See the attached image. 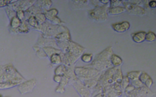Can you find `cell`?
I'll use <instances>...</instances> for the list:
<instances>
[{
    "mask_svg": "<svg viewBox=\"0 0 156 97\" xmlns=\"http://www.w3.org/2000/svg\"><path fill=\"white\" fill-rule=\"evenodd\" d=\"M113 54L112 47H108L96 55L92 62L86 66L93 67L101 72H104L113 67L110 62V57Z\"/></svg>",
    "mask_w": 156,
    "mask_h": 97,
    "instance_id": "obj_1",
    "label": "cell"
},
{
    "mask_svg": "<svg viewBox=\"0 0 156 97\" xmlns=\"http://www.w3.org/2000/svg\"><path fill=\"white\" fill-rule=\"evenodd\" d=\"M24 79L22 75L12 64L0 66V82L11 81L21 83Z\"/></svg>",
    "mask_w": 156,
    "mask_h": 97,
    "instance_id": "obj_2",
    "label": "cell"
},
{
    "mask_svg": "<svg viewBox=\"0 0 156 97\" xmlns=\"http://www.w3.org/2000/svg\"><path fill=\"white\" fill-rule=\"evenodd\" d=\"M101 72L93 67L87 66L74 67V73L76 77L81 81L101 76Z\"/></svg>",
    "mask_w": 156,
    "mask_h": 97,
    "instance_id": "obj_3",
    "label": "cell"
},
{
    "mask_svg": "<svg viewBox=\"0 0 156 97\" xmlns=\"http://www.w3.org/2000/svg\"><path fill=\"white\" fill-rule=\"evenodd\" d=\"M109 4L94 7V8L90 10L88 12L90 18L98 22L107 20L108 18L107 10L110 7Z\"/></svg>",
    "mask_w": 156,
    "mask_h": 97,
    "instance_id": "obj_4",
    "label": "cell"
},
{
    "mask_svg": "<svg viewBox=\"0 0 156 97\" xmlns=\"http://www.w3.org/2000/svg\"><path fill=\"white\" fill-rule=\"evenodd\" d=\"M126 95L127 97H151L154 94L149 88L143 85L139 88H135L133 91Z\"/></svg>",
    "mask_w": 156,
    "mask_h": 97,
    "instance_id": "obj_5",
    "label": "cell"
},
{
    "mask_svg": "<svg viewBox=\"0 0 156 97\" xmlns=\"http://www.w3.org/2000/svg\"><path fill=\"white\" fill-rule=\"evenodd\" d=\"M75 90L79 93V95L81 97H91V92L89 90L84 84L77 78L72 84Z\"/></svg>",
    "mask_w": 156,
    "mask_h": 97,
    "instance_id": "obj_6",
    "label": "cell"
},
{
    "mask_svg": "<svg viewBox=\"0 0 156 97\" xmlns=\"http://www.w3.org/2000/svg\"><path fill=\"white\" fill-rule=\"evenodd\" d=\"M122 4L124 5V7L129 13L135 15L143 16L146 14V10L143 7H141L133 4L129 2V1H122Z\"/></svg>",
    "mask_w": 156,
    "mask_h": 97,
    "instance_id": "obj_7",
    "label": "cell"
},
{
    "mask_svg": "<svg viewBox=\"0 0 156 97\" xmlns=\"http://www.w3.org/2000/svg\"><path fill=\"white\" fill-rule=\"evenodd\" d=\"M37 80L35 79H31L30 80L22 82L18 85V90L21 94H25L31 92L37 84Z\"/></svg>",
    "mask_w": 156,
    "mask_h": 97,
    "instance_id": "obj_8",
    "label": "cell"
},
{
    "mask_svg": "<svg viewBox=\"0 0 156 97\" xmlns=\"http://www.w3.org/2000/svg\"><path fill=\"white\" fill-rule=\"evenodd\" d=\"M112 27L115 32L118 33H124L129 29L130 25L129 22L123 21L119 23L113 24Z\"/></svg>",
    "mask_w": 156,
    "mask_h": 97,
    "instance_id": "obj_9",
    "label": "cell"
},
{
    "mask_svg": "<svg viewBox=\"0 0 156 97\" xmlns=\"http://www.w3.org/2000/svg\"><path fill=\"white\" fill-rule=\"evenodd\" d=\"M113 84L105 89V93L106 95V97H119L122 95L124 92L115 90Z\"/></svg>",
    "mask_w": 156,
    "mask_h": 97,
    "instance_id": "obj_10",
    "label": "cell"
},
{
    "mask_svg": "<svg viewBox=\"0 0 156 97\" xmlns=\"http://www.w3.org/2000/svg\"><path fill=\"white\" fill-rule=\"evenodd\" d=\"M69 79L65 75H63L62 77V80L60 82L58 85L55 89V92L63 93L65 92V87L66 85L69 84Z\"/></svg>",
    "mask_w": 156,
    "mask_h": 97,
    "instance_id": "obj_11",
    "label": "cell"
},
{
    "mask_svg": "<svg viewBox=\"0 0 156 97\" xmlns=\"http://www.w3.org/2000/svg\"><path fill=\"white\" fill-rule=\"evenodd\" d=\"M146 34V33L143 31L138 32L135 33H133L132 35V40L135 43H137V44L141 43L145 41Z\"/></svg>",
    "mask_w": 156,
    "mask_h": 97,
    "instance_id": "obj_12",
    "label": "cell"
},
{
    "mask_svg": "<svg viewBox=\"0 0 156 97\" xmlns=\"http://www.w3.org/2000/svg\"><path fill=\"white\" fill-rule=\"evenodd\" d=\"M100 76H97L96 78H92V79H87V80H85L83 81H82L84 85L91 91L92 90V89L96 85V84L98 83L99 81V79Z\"/></svg>",
    "mask_w": 156,
    "mask_h": 97,
    "instance_id": "obj_13",
    "label": "cell"
},
{
    "mask_svg": "<svg viewBox=\"0 0 156 97\" xmlns=\"http://www.w3.org/2000/svg\"><path fill=\"white\" fill-rule=\"evenodd\" d=\"M126 11V9L124 7L118 6L115 7H108L107 10L108 15H119L124 13Z\"/></svg>",
    "mask_w": 156,
    "mask_h": 97,
    "instance_id": "obj_14",
    "label": "cell"
},
{
    "mask_svg": "<svg viewBox=\"0 0 156 97\" xmlns=\"http://www.w3.org/2000/svg\"><path fill=\"white\" fill-rule=\"evenodd\" d=\"M43 49L47 56L49 58L54 54H60L62 52L61 49L53 47H43Z\"/></svg>",
    "mask_w": 156,
    "mask_h": 97,
    "instance_id": "obj_15",
    "label": "cell"
},
{
    "mask_svg": "<svg viewBox=\"0 0 156 97\" xmlns=\"http://www.w3.org/2000/svg\"><path fill=\"white\" fill-rule=\"evenodd\" d=\"M36 6L38 7L41 10L48 11L52 5V1H37L35 2Z\"/></svg>",
    "mask_w": 156,
    "mask_h": 97,
    "instance_id": "obj_16",
    "label": "cell"
},
{
    "mask_svg": "<svg viewBox=\"0 0 156 97\" xmlns=\"http://www.w3.org/2000/svg\"><path fill=\"white\" fill-rule=\"evenodd\" d=\"M56 41H71V36L69 32H65L61 33L55 37Z\"/></svg>",
    "mask_w": 156,
    "mask_h": 97,
    "instance_id": "obj_17",
    "label": "cell"
},
{
    "mask_svg": "<svg viewBox=\"0 0 156 97\" xmlns=\"http://www.w3.org/2000/svg\"><path fill=\"white\" fill-rule=\"evenodd\" d=\"M110 62L113 67H119L122 64V59L114 53L110 57Z\"/></svg>",
    "mask_w": 156,
    "mask_h": 97,
    "instance_id": "obj_18",
    "label": "cell"
},
{
    "mask_svg": "<svg viewBox=\"0 0 156 97\" xmlns=\"http://www.w3.org/2000/svg\"><path fill=\"white\" fill-rule=\"evenodd\" d=\"M122 78H123V75H122V71H121V69L119 67H118L117 70L116 71V72L113 75V79L114 80L115 83H116L118 84L121 85L122 80Z\"/></svg>",
    "mask_w": 156,
    "mask_h": 97,
    "instance_id": "obj_19",
    "label": "cell"
},
{
    "mask_svg": "<svg viewBox=\"0 0 156 97\" xmlns=\"http://www.w3.org/2000/svg\"><path fill=\"white\" fill-rule=\"evenodd\" d=\"M91 92V97H94V96H96L99 93L105 92V89H104V87L98 82V83L92 89V90Z\"/></svg>",
    "mask_w": 156,
    "mask_h": 97,
    "instance_id": "obj_20",
    "label": "cell"
},
{
    "mask_svg": "<svg viewBox=\"0 0 156 97\" xmlns=\"http://www.w3.org/2000/svg\"><path fill=\"white\" fill-rule=\"evenodd\" d=\"M58 13V12L57 9L52 8V9L48 10V11L45 12L44 13V14L46 16V18L51 21L53 18H54L55 17L57 16Z\"/></svg>",
    "mask_w": 156,
    "mask_h": 97,
    "instance_id": "obj_21",
    "label": "cell"
},
{
    "mask_svg": "<svg viewBox=\"0 0 156 97\" xmlns=\"http://www.w3.org/2000/svg\"><path fill=\"white\" fill-rule=\"evenodd\" d=\"M50 61L52 65H60L62 64V58L60 54H54L50 57Z\"/></svg>",
    "mask_w": 156,
    "mask_h": 97,
    "instance_id": "obj_22",
    "label": "cell"
},
{
    "mask_svg": "<svg viewBox=\"0 0 156 97\" xmlns=\"http://www.w3.org/2000/svg\"><path fill=\"white\" fill-rule=\"evenodd\" d=\"M66 70H67V67L65 66L64 64H61L55 68L54 70V73L55 75L63 76L65 75Z\"/></svg>",
    "mask_w": 156,
    "mask_h": 97,
    "instance_id": "obj_23",
    "label": "cell"
},
{
    "mask_svg": "<svg viewBox=\"0 0 156 97\" xmlns=\"http://www.w3.org/2000/svg\"><path fill=\"white\" fill-rule=\"evenodd\" d=\"M21 24V21L16 16L10 19V24L12 28L11 29L17 30V28L20 27Z\"/></svg>",
    "mask_w": 156,
    "mask_h": 97,
    "instance_id": "obj_24",
    "label": "cell"
},
{
    "mask_svg": "<svg viewBox=\"0 0 156 97\" xmlns=\"http://www.w3.org/2000/svg\"><path fill=\"white\" fill-rule=\"evenodd\" d=\"M20 83L14 82L11 81H7L4 82H0V89H7L9 88H12L13 87L18 85Z\"/></svg>",
    "mask_w": 156,
    "mask_h": 97,
    "instance_id": "obj_25",
    "label": "cell"
},
{
    "mask_svg": "<svg viewBox=\"0 0 156 97\" xmlns=\"http://www.w3.org/2000/svg\"><path fill=\"white\" fill-rule=\"evenodd\" d=\"M141 71H132L127 73V76L130 79V81H133L139 79V77L141 73Z\"/></svg>",
    "mask_w": 156,
    "mask_h": 97,
    "instance_id": "obj_26",
    "label": "cell"
},
{
    "mask_svg": "<svg viewBox=\"0 0 156 97\" xmlns=\"http://www.w3.org/2000/svg\"><path fill=\"white\" fill-rule=\"evenodd\" d=\"M34 50H35L36 52V53H37V55L40 57V58H47V55H46L45 52H44L43 49L40 48L39 46H37V45H35L34 46Z\"/></svg>",
    "mask_w": 156,
    "mask_h": 97,
    "instance_id": "obj_27",
    "label": "cell"
},
{
    "mask_svg": "<svg viewBox=\"0 0 156 97\" xmlns=\"http://www.w3.org/2000/svg\"><path fill=\"white\" fill-rule=\"evenodd\" d=\"M81 60L85 63H90L93 61V55L92 53H83L80 57Z\"/></svg>",
    "mask_w": 156,
    "mask_h": 97,
    "instance_id": "obj_28",
    "label": "cell"
},
{
    "mask_svg": "<svg viewBox=\"0 0 156 97\" xmlns=\"http://www.w3.org/2000/svg\"><path fill=\"white\" fill-rule=\"evenodd\" d=\"M34 16H35V18L37 19V21H38L39 25L43 24V23L45 22V21H46V16H45L44 14L43 13H41V12L36 14Z\"/></svg>",
    "mask_w": 156,
    "mask_h": 97,
    "instance_id": "obj_29",
    "label": "cell"
},
{
    "mask_svg": "<svg viewBox=\"0 0 156 97\" xmlns=\"http://www.w3.org/2000/svg\"><path fill=\"white\" fill-rule=\"evenodd\" d=\"M16 30H17V32H18L20 33H27L29 32V29L27 25L24 21H21V25L17 28Z\"/></svg>",
    "mask_w": 156,
    "mask_h": 97,
    "instance_id": "obj_30",
    "label": "cell"
},
{
    "mask_svg": "<svg viewBox=\"0 0 156 97\" xmlns=\"http://www.w3.org/2000/svg\"><path fill=\"white\" fill-rule=\"evenodd\" d=\"M156 39V35L152 32H149L146 34L145 40L147 42H154Z\"/></svg>",
    "mask_w": 156,
    "mask_h": 97,
    "instance_id": "obj_31",
    "label": "cell"
},
{
    "mask_svg": "<svg viewBox=\"0 0 156 97\" xmlns=\"http://www.w3.org/2000/svg\"><path fill=\"white\" fill-rule=\"evenodd\" d=\"M27 21H28V23H29V24L30 25V26H32V27H37L38 26V21H37V19L35 18V17L34 16H30V17H29V18H28V20H27Z\"/></svg>",
    "mask_w": 156,
    "mask_h": 97,
    "instance_id": "obj_32",
    "label": "cell"
},
{
    "mask_svg": "<svg viewBox=\"0 0 156 97\" xmlns=\"http://www.w3.org/2000/svg\"><path fill=\"white\" fill-rule=\"evenodd\" d=\"M73 2L74 4V5L76 6V8H82L83 6L87 5L88 1H73Z\"/></svg>",
    "mask_w": 156,
    "mask_h": 97,
    "instance_id": "obj_33",
    "label": "cell"
},
{
    "mask_svg": "<svg viewBox=\"0 0 156 97\" xmlns=\"http://www.w3.org/2000/svg\"><path fill=\"white\" fill-rule=\"evenodd\" d=\"M130 81L128 78V77L127 76H123V78H122V82L121 84V88L123 90V91L130 84Z\"/></svg>",
    "mask_w": 156,
    "mask_h": 97,
    "instance_id": "obj_34",
    "label": "cell"
},
{
    "mask_svg": "<svg viewBox=\"0 0 156 97\" xmlns=\"http://www.w3.org/2000/svg\"><path fill=\"white\" fill-rule=\"evenodd\" d=\"M130 84L132 85L135 88H139V87H141L144 85V84L139 79H135L133 81H131Z\"/></svg>",
    "mask_w": 156,
    "mask_h": 97,
    "instance_id": "obj_35",
    "label": "cell"
},
{
    "mask_svg": "<svg viewBox=\"0 0 156 97\" xmlns=\"http://www.w3.org/2000/svg\"><path fill=\"white\" fill-rule=\"evenodd\" d=\"M150 78V76L146 73L144 72H142L140 77H139V79L144 84V82L147 81V79H148Z\"/></svg>",
    "mask_w": 156,
    "mask_h": 97,
    "instance_id": "obj_36",
    "label": "cell"
},
{
    "mask_svg": "<svg viewBox=\"0 0 156 97\" xmlns=\"http://www.w3.org/2000/svg\"><path fill=\"white\" fill-rule=\"evenodd\" d=\"M16 17L21 20V21H23V20L25 18V13L24 12L23 10H17L16 12Z\"/></svg>",
    "mask_w": 156,
    "mask_h": 97,
    "instance_id": "obj_37",
    "label": "cell"
},
{
    "mask_svg": "<svg viewBox=\"0 0 156 97\" xmlns=\"http://www.w3.org/2000/svg\"><path fill=\"white\" fill-rule=\"evenodd\" d=\"M122 4L121 1H110V7H115L120 6Z\"/></svg>",
    "mask_w": 156,
    "mask_h": 97,
    "instance_id": "obj_38",
    "label": "cell"
},
{
    "mask_svg": "<svg viewBox=\"0 0 156 97\" xmlns=\"http://www.w3.org/2000/svg\"><path fill=\"white\" fill-rule=\"evenodd\" d=\"M6 10V12H7V15H8V16H9V18L11 19L12 18H13L14 16H15V11H13V10H11V9H10L9 8H5Z\"/></svg>",
    "mask_w": 156,
    "mask_h": 97,
    "instance_id": "obj_39",
    "label": "cell"
},
{
    "mask_svg": "<svg viewBox=\"0 0 156 97\" xmlns=\"http://www.w3.org/2000/svg\"><path fill=\"white\" fill-rule=\"evenodd\" d=\"M144 85L146 86V87H147V88H150L152 85V84H153V80H152V79L150 77L148 79H147V81L144 82Z\"/></svg>",
    "mask_w": 156,
    "mask_h": 97,
    "instance_id": "obj_40",
    "label": "cell"
},
{
    "mask_svg": "<svg viewBox=\"0 0 156 97\" xmlns=\"http://www.w3.org/2000/svg\"><path fill=\"white\" fill-rule=\"evenodd\" d=\"M62 76H60V75H55L53 77V79L55 82H58V83H60V82L62 80Z\"/></svg>",
    "mask_w": 156,
    "mask_h": 97,
    "instance_id": "obj_41",
    "label": "cell"
},
{
    "mask_svg": "<svg viewBox=\"0 0 156 97\" xmlns=\"http://www.w3.org/2000/svg\"><path fill=\"white\" fill-rule=\"evenodd\" d=\"M149 7L151 8H155L156 7V1H151L148 3Z\"/></svg>",
    "mask_w": 156,
    "mask_h": 97,
    "instance_id": "obj_42",
    "label": "cell"
},
{
    "mask_svg": "<svg viewBox=\"0 0 156 97\" xmlns=\"http://www.w3.org/2000/svg\"><path fill=\"white\" fill-rule=\"evenodd\" d=\"M13 1H0V7H3L4 5H8V3H12Z\"/></svg>",
    "mask_w": 156,
    "mask_h": 97,
    "instance_id": "obj_43",
    "label": "cell"
},
{
    "mask_svg": "<svg viewBox=\"0 0 156 97\" xmlns=\"http://www.w3.org/2000/svg\"><path fill=\"white\" fill-rule=\"evenodd\" d=\"M94 97H106V95H105V92H103V93H99V94L94 96Z\"/></svg>",
    "mask_w": 156,
    "mask_h": 97,
    "instance_id": "obj_44",
    "label": "cell"
},
{
    "mask_svg": "<svg viewBox=\"0 0 156 97\" xmlns=\"http://www.w3.org/2000/svg\"><path fill=\"white\" fill-rule=\"evenodd\" d=\"M0 97H2V96L1 95H0Z\"/></svg>",
    "mask_w": 156,
    "mask_h": 97,
    "instance_id": "obj_45",
    "label": "cell"
}]
</instances>
